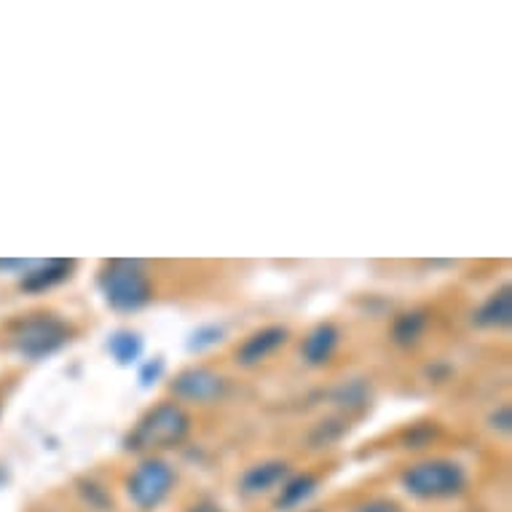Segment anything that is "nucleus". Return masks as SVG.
<instances>
[{"mask_svg":"<svg viewBox=\"0 0 512 512\" xmlns=\"http://www.w3.org/2000/svg\"><path fill=\"white\" fill-rule=\"evenodd\" d=\"M70 333L73 330L68 328V322L57 314H33L22 319L14 330V346L27 360H43L68 344Z\"/></svg>","mask_w":512,"mask_h":512,"instance_id":"nucleus-4","label":"nucleus"},{"mask_svg":"<svg viewBox=\"0 0 512 512\" xmlns=\"http://www.w3.org/2000/svg\"><path fill=\"white\" fill-rule=\"evenodd\" d=\"M338 338H341V333H338L336 325H330V322L317 325V328L311 330L309 336L303 338V346H301L303 360L309 362V365H314V368H319V365H328L338 349Z\"/></svg>","mask_w":512,"mask_h":512,"instance_id":"nucleus-9","label":"nucleus"},{"mask_svg":"<svg viewBox=\"0 0 512 512\" xmlns=\"http://www.w3.org/2000/svg\"><path fill=\"white\" fill-rule=\"evenodd\" d=\"M73 271V261H43L33 263L27 274L22 277V290L27 293H43V290H51L59 282H65Z\"/></svg>","mask_w":512,"mask_h":512,"instance_id":"nucleus-10","label":"nucleus"},{"mask_svg":"<svg viewBox=\"0 0 512 512\" xmlns=\"http://www.w3.org/2000/svg\"><path fill=\"white\" fill-rule=\"evenodd\" d=\"M475 322L480 328H507L512 322V290L510 285H504L502 290H496L494 295H488V301L483 303L475 314Z\"/></svg>","mask_w":512,"mask_h":512,"instance_id":"nucleus-11","label":"nucleus"},{"mask_svg":"<svg viewBox=\"0 0 512 512\" xmlns=\"http://www.w3.org/2000/svg\"><path fill=\"white\" fill-rule=\"evenodd\" d=\"M287 341V328H279V325H271V328H263L258 333H252L236 352V362L244 365V368H252V365H261L266 357L277 352L279 346H285Z\"/></svg>","mask_w":512,"mask_h":512,"instance_id":"nucleus-7","label":"nucleus"},{"mask_svg":"<svg viewBox=\"0 0 512 512\" xmlns=\"http://www.w3.org/2000/svg\"><path fill=\"white\" fill-rule=\"evenodd\" d=\"M191 429L188 413L175 403H161L153 411H148L129 435L132 451H151V448H172V445L183 443L185 435Z\"/></svg>","mask_w":512,"mask_h":512,"instance_id":"nucleus-3","label":"nucleus"},{"mask_svg":"<svg viewBox=\"0 0 512 512\" xmlns=\"http://www.w3.org/2000/svg\"><path fill=\"white\" fill-rule=\"evenodd\" d=\"M172 486H175V470L161 459H145L132 472V478L126 483V491H129V499H132L137 510L151 512L167 499Z\"/></svg>","mask_w":512,"mask_h":512,"instance_id":"nucleus-5","label":"nucleus"},{"mask_svg":"<svg viewBox=\"0 0 512 512\" xmlns=\"http://www.w3.org/2000/svg\"><path fill=\"white\" fill-rule=\"evenodd\" d=\"M403 488L416 499H451L467 488V472L459 462L451 459H427L408 467L400 478Z\"/></svg>","mask_w":512,"mask_h":512,"instance_id":"nucleus-1","label":"nucleus"},{"mask_svg":"<svg viewBox=\"0 0 512 512\" xmlns=\"http://www.w3.org/2000/svg\"><path fill=\"white\" fill-rule=\"evenodd\" d=\"M427 328V317H424V311H405L400 314L395 322V328H392V336L400 346H411L416 344Z\"/></svg>","mask_w":512,"mask_h":512,"instance_id":"nucleus-14","label":"nucleus"},{"mask_svg":"<svg viewBox=\"0 0 512 512\" xmlns=\"http://www.w3.org/2000/svg\"><path fill=\"white\" fill-rule=\"evenodd\" d=\"M188 512H223V510H220V504L199 502V504H194V507H191V510H188Z\"/></svg>","mask_w":512,"mask_h":512,"instance_id":"nucleus-19","label":"nucleus"},{"mask_svg":"<svg viewBox=\"0 0 512 512\" xmlns=\"http://www.w3.org/2000/svg\"><path fill=\"white\" fill-rule=\"evenodd\" d=\"M143 336L135 333V330H116L113 336L108 338V352L110 357L118 362V365H135L140 357H143Z\"/></svg>","mask_w":512,"mask_h":512,"instance_id":"nucleus-12","label":"nucleus"},{"mask_svg":"<svg viewBox=\"0 0 512 512\" xmlns=\"http://www.w3.org/2000/svg\"><path fill=\"white\" fill-rule=\"evenodd\" d=\"M161 373H164V360H161V357L145 362L143 368H140V384H143V387H151V384L159 381Z\"/></svg>","mask_w":512,"mask_h":512,"instance_id":"nucleus-16","label":"nucleus"},{"mask_svg":"<svg viewBox=\"0 0 512 512\" xmlns=\"http://www.w3.org/2000/svg\"><path fill=\"white\" fill-rule=\"evenodd\" d=\"M223 341V328L218 325H204L196 333H191L188 338V349L191 352H204V349H212V346H218Z\"/></svg>","mask_w":512,"mask_h":512,"instance_id":"nucleus-15","label":"nucleus"},{"mask_svg":"<svg viewBox=\"0 0 512 512\" xmlns=\"http://www.w3.org/2000/svg\"><path fill=\"white\" fill-rule=\"evenodd\" d=\"M354 512H400V507L389 499H373V502L360 504Z\"/></svg>","mask_w":512,"mask_h":512,"instance_id":"nucleus-17","label":"nucleus"},{"mask_svg":"<svg viewBox=\"0 0 512 512\" xmlns=\"http://www.w3.org/2000/svg\"><path fill=\"white\" fill-rule=\"evenodd\" d=\"M285 480L287 464L279 462V459H269V462L252 464L250 470L242 475V480H239V488H242L244 496H261L274 491L277 486H282Z\"/></svg>","mask_w":512,"mask_h":512,"instance_id":"nucleus-8","label":"nucleus"},{"mask_svg":"<svg viewBox=\"0 0 512 512\" xmlns=\"http://www.w3.org/2000/svg\"><path fill=\"white\" fill-rule=\"evenodd\" d=\"M317 478L314 475H295V478H287L279 488L277 507L279 510H295L301 507L303 502H309L314 491H317Z\"/></svg>","mask_w":512,"mask_h":512,"instance_id":"nucleus-13","label":"nucleus"},{"mask_svg":"<svg viewBox=\"0 0 512 512\" xmlns=\"http://www.w3.org/2000/svg\"><path fill=\"white\" fill-rule=\"evenodd\" d=\"M172 395L185 403H215L226 395V378L210 368H188L172 381Z\"/></svg>","mask_w":512,"mask_h":512,"instance_id":"nucleus-6","label":"nucleus"},{"mask_svg":"<svg viewBox=\"0 0 512 512\" xmlns=\"http://www.w3.org/2000/svg\"><path fill=\"white\" fill-rule=\"evenodd\" d=\"M100 290L116 311H137L151 301V279L140 261H110L100 274Z\"/></svg>","mask_w":512,"mask_h":512,"instance_id":"nucleus-2","label":"nucleus"},{"mask_svg":"<svg viewBox=\"0 0 512 512\" xmlns=\"http://www.w3.org/2000/svg\"><path fill=\"white\" fill-rule=\"evenodd\" d=\"M491 421H494L491 427L499 429V432H510V424H512L510 408H507V405H502V408H499V413H494V416H491Z\"/></svg>","mask_w":512,"mask_h":512,"instance_id":"nucleus-18","label":"nucleus"}]
</instances>
